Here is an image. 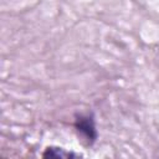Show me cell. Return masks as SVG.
Instances as JSON below:
<instances>
[{"label": "cell", "instance_id": "7a4b0ae2", "mask_svg": "<svg viewBox=\"0 0 159 159\" xmlns=\"http://www.w3.org/2000/svg\"><path fill=\"white\" fill-rule=\"evenodd\" d=\"M43 157H60V158H71V157H77L76 154L73 153H68V152H65L63 149L61 148H48L45 153H43Z\"/></svg>", "mask_w": 159, "mask_h": 159}, {"label": "cell", "instance_id": "6da1fadb", "mask_svg": "<svg viewBox=\"0 0 159 159\" xmlns=\"http://www.w3.org/2000/svg\"><path fill=\"white\" fill-rule=\"evenodd\" d=\"M76 128L78 129V132H81L82 134H84V137L88 139L89 143H92L96 139V129H94V124L92 118L89 117H78L76 120Z\"/></svg>", "mask_w": 159, "mask_h": 159}]
</instances>
